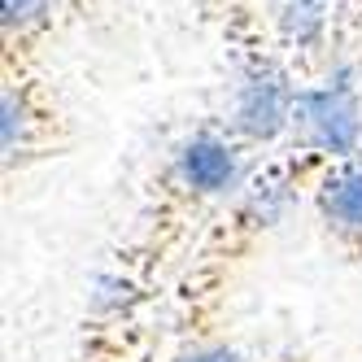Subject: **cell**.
<instances>
[{
  "mask_svg": "<svg viewBox=\"0 0 362 362\" xmlns=\"http://www.w3.org/2000/svg\"><path fill=\"white\" fill-rule=\"evenodd\" d=\"M175 175L197 197H227L240 184V148L227 136L197 132L175 148Z\"/></svg>",
  "mask_w": 362,
  "mask_h": 362,
  "instance_id": "obj_3",
  "label": "cell"
},
{
  "mask_svg": "<svg viewBox=\"0 0 362 362\" xmlns=\"http://www.w3.org/2000/svg\"><path fill=\"white\" fill-rule=\"evenodd\" d=\"M293 132L315 153L354 158L362 144V92L354 66H341L323 88H301L293 110Z\"/></svg>",
  "mask_w": 362,
  "mask_h": 362,
  "instance_id": "obj_1",
  "label": "cell"
},
{
  "mask_svg": "<svg viewBox=\"0 0 362 362\" xmlns=\"http://www.w3.org/2000/svg\"><path fill=\"white\" fill-rule=\"evenodd\" d=\"M179 362H245L236 349H227V345H201V349H192V354H184Z\"/></svg>",
  "mask_w": 362,
  "mask_h": 362,
  "instance_id": "obj_7",
  "label": "cell"
},
{
  "mask_svg": "<svg viewBox=\"0 0 362 362\" xmlns=\"http://www.w3.org/2000/svg\"><path fill=\"white\" fill-rule=\"evenodd\" d=\"M0 132H5V158H13L18 148H27L31 140V105H27V96L5 88V96H0Z\"/></svg>",
  "mask_w": 362,
  "mask_h": 362,
  "instance_id": "obj_6",
  "label": "cell"
},
{
  "mask_svg": "<svg viewBox=\"0 0 362 362\" xmlns=\"http://www.w3.org/2000/svg\"><path fill=\"white\" fill-rule=\"evenodd\" d=\"M279 35L293 48H319L327 35V5L323 0H284L279 5Z\"/></svg>",
  "mask_w": 362,
  "mask_h": 362,
  "instance_id": "obj_5",
  "label": "cell"
},
{
  "mask_svg": "<svg viewBox=\"0 0 362 362\" xmlns=\"http://www.w3.org/2000/svg\"><path fill=\"white\" fill-rule=\"evenodd\" d=\"M319 214L341 236H362V162L345 158L319 188Z\"/></svg>",
  "mask_w": 362,
  "mask_h": 362,
  "instance_id": "obj_4",
  "label": "cell"
},
{
  "mask_svg": "<svg viewBox=\"0 0 362 362\" xmlns=\"http://www.w3.org/2000/svg\"><path fill=\"white\" fill-rule=\"evenodd\" d=\"M301 88L288 79V70L275 62H253L240 83H236V100H231V132L253 140V144H271L275 136H284L293 127V110H297Z\"/></svg>",
  "mask_w": 362,
  "mask_h": 362,
  "instance_id": "obj_2",
  "label": "cell"
}]
</instances>
